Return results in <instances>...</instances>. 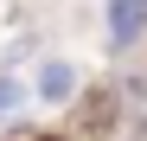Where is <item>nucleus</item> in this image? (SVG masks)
<instances>
[{
  "mask_svg": "<svg viewBox=\"0 0 147 141\" xmlns=\"http://www.w3.org/2000/svg\"><path fill=\"white\" fill-rule=\"evenodd\" d=\"M13 96H19V90H13L7 77H0V109H13Z\"/></svg>",
  "mask_w": 147,
  "mask_h": 141,
  "instance_id": "obj_3",
  "label": "nucleus"
},
{
  "mask_svg": "<svg viewBox=\"0 0 147 141\" xmlns=\"http://www.w3.org/2000/svg\"><path fill=\"white\" fill-rule=\"evenodd\" d=\"M141 32H147V0H109V39L134 45Z\"/></svg>",
  "mask_w": 147,
  "mask_h": 141,
  "instance_id": "obj_1",
  "label": "nucleus"
},
{
  "mask_svg": "<svg viewBox=\"0 0 147 141\" xmlns=\"http://www.w3.org/2000/svg\"><path fill=\"white\" fill-rule=\"evenodd\" d=\"M70 90H77V70L70 64H45L38 70V103H70Z\"/></svg>",
  "mask_w": 147,
  "mask_h": 141,
  "instance_id": "obj_2",
  "label": "nucleus"
},
{
  "mask_svg": "<svg viewBox=\"0 0 147 141\" xmlns=\"http://www.w3.org/2000/svg\"><path fill=\"white\" fill-rule=\"evenodd\" d=\"M128 141H147V115H141V122H134V135H128Z\"/></svg>",
  "mask_w": 147,
  "mask_h": 141,
  "instance_id": "obj_4",
  "label": "nucleus"
}]
</instances>
